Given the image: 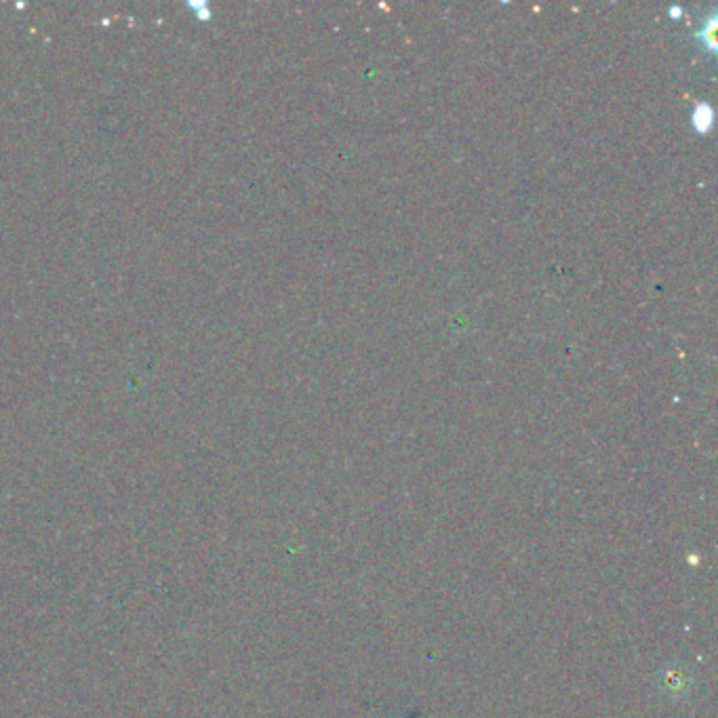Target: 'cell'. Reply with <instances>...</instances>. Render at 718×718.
I'll return each instance as SVG.
<instances>
[{"label": "cell", "mask_w": 718, "mask_h": 718, "mask_svg": "<svg viewBox=\"0 0 718 718\" xmlns=\"http://www.w3.org/2000/svg\"><path fill=\"white\" fill-rule=\"evenodd\" d=\"M657 685H660V689L666 693L668 697L683 699L689 696V691L693 687V677H691L689 668L668 666V668H663L660 672V677H657Z\"/></svg>", "instance_id": "6da1fadb"}]
</instances>
